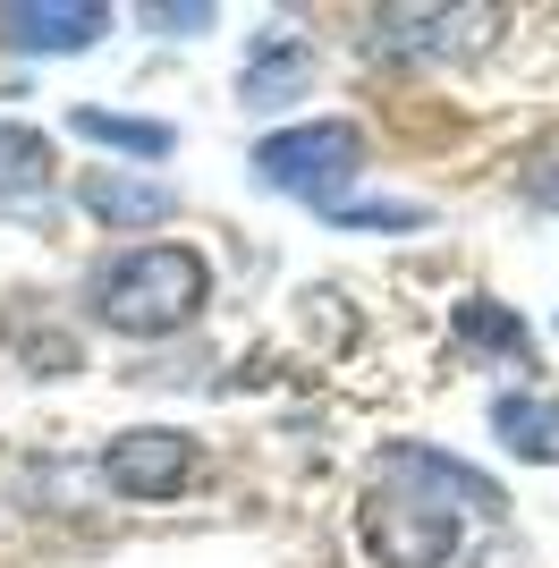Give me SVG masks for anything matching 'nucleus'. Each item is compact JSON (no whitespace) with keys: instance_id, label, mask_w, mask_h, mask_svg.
<instances>
[{"instance_id":"nucleus-7","label":"nucleus","mask_w":559,"mask_h":568,"mask_svg":"<svg viewBox=\"0 0 559 568\" xmlns=\"http://www.w3.org/2000/svg\"><path fill=\"white\" fill-rule=\"evenodd\" d=\"M305 85H314V43H305L297 26H263L255 43H246L237 94L255 102V111H280V102H305Z\"/></svg>"},{"instance_id":"nucleus-14","label":"nucleus","mask_w":559,"mask_h":568,"mask_svg":"<svg viewBox=\"0 0 559 568\" xmlns=\"http://www.w3.org/2000/svg\"><path fill=\"white\" fill-rule=\"evenodd\" d=\"M424 204H407V195H365V204H331V230H424Z\"/></svg>"},{"instance_id":"nucleus-16","label":"nucleus","mask_w":559,"mask_h":568,"mask_svg":"<svg viewBox=\"0 0 559 568\" xmlns=\"http://www.w3.org/2000/svg\"><path fill=\"white\" fill-rule=\"evenodd\" d=\"M136 26H153V34L186 43V34H204V26H212V9H204V0H195V9H162V0H144V9H136Z\"/></svg>"},{"instance_id":"nucleus-12","label":"nucleus","mask_w":559,"mask_h":568,"mask_svg":"<svg viewBox=\"0 0 559 568\" xmlns=\"http://www.w3.org/2000/svg\"><path fill=\"white\" fill-rule=\"evenodd\" d=\"M9 348H18L26 356V374H77V365H85V348H77V332H69V323H34V314H9Z\"/></svg>"},{"instance_id":"nucleus-6","label":"nucleus","mask_w":559,"mask_h":568,"mask_svg":"<svg viewBox=\"0 0 559 568\" xmlns=\"http://www.w3.org/2000/svg\"><path fill=\"white\" fill-rule=\"evenodd\" d=\"M102 34H111V9H93V0H0V43L26 60L93 51Z\"/></svg>"},{"instance_id":"nucleus-3","label":"nucleus","mask_w":559,"mask_h":568,"mask_svg":"<svg viewBox=\"0 0 559 568\" xmlns=\"http://www.w3.org/2000/svg\"><path fill=\"white\" fill-rule=\"evenodd\" d=\"M255 187L297 195V204H348V187L365 179V128L356 119H297V128H272V136L246 153Z\"/></svg>"},{"instance_id":"nucleus-13","label":"nucleus","mask_w":559,"mask_h":568,"mask_svg":"<svg viewBox=\"0 0 559 568\" xmlns=\"http://www.w3.org/2000/svg\"><path fill=\"white\" fill-rule=\"evenodd\" d=\"M458 339H466V348H484V356H535V332H526L500 297H466V306H458Z\"/></svg>"},{"instance_id":"nucleus-10","label":"nucleus","mask_w":559,"mask_h":568,"mask_svg":"<svg viewBox=\"0 0 559 568\" xmlns=\"http://www.w3.org/2000/svg\"><path fill=\"white\" fill-rule=\"evenodd\" d=\"M60 187V144L26 119H0V204H34Z\"/></svg>"},{"instance_id":"nucleus-15","label":"nucleus","mask_w":559,"mask_h":568,"mask_svg":"<svg viewBox=\"0 0 559 568\" xmlns=\"http://www.w3.org/2000/svg\"><path fill=\"white\" fill-rule=\"evenodd\" d=\"M526 204H535V213H559V128L535 136V153H526Z\"/></svg>"},{"instance_id":"nucleus-4","label":"nucleus","mask_w":559,"mask_h":568,"mask_svg":"<svg viewBox=\"0 0 559 568\" xmlns=\"http://www.w3.org/2000/svg\"><path fill=\"white\" fill-rule=\"evenodd\" d=\"M102 484L119 500H179L195 484V433L179 425H128L102 442Z\"/></svg>"},{"instance_id":"nucleus-1","label":"nucleus","mask_w":559,"mask_h":568,"mask_svg":"<svg viewBox=\"0 0 559 568\" xmlns=\"http://www.w3.org/2000/svg\"><path fill=\"white\" fill-rule=\"evenodd\" d=\"M466 518L500 526L509 493L484 467L433 450V442H398L373 458V484L356 500V544L373 568H449L466 544Z\"/></svg>"},{"instance_id":"nucleus-8","label":"nucleus","mask_w":559,"mask_h":568,"mask_svg":"<svg viewBox=\"0 0 559 568\" xmlns=\"http://www.w3.org/2000/svg\"><path fill=\"white\" fill-rule=\"evenodd\" d=\"M77 204H85L102 230H162L170 213H179V187H162V179H144V170H85L77 179Z\"/></svg>"},{"instance_id":"nucleus-11","label":"nucleus","mask_w":559,"mask_h":568,"mask_svg":"<svg viewBox=\"0 0 559 568\" xmlns=\"http://www.w3.org/2000/svg\"><path fill=\"white\" fill-rule=\"evenodd\" d=\"M69 128H77V136H93V144H111V153H128V162H170V153H179V128H170V119L102 111V102H77Z\"/></svg>"},{"instance_id":"nucleus-5","label":"nucleus","mask_w":559,"mask_h":568,"mask_svg":"<svg viewBox=\"0 0 559 568\" xmlns=\"http://www.w3.org/2000/svg\"><path fill=\"white\" fill-rule=\"evenodd\" d=\"M365 26L398 60H475L500 34V9H373Z\"/></svg>"},{"instance_id":"nucleus-2","label":"nucleus","mask_w":559,"mask_h":568,"mask_svg":"<svg viewBox=\"0 0 559 568\" xmlns=\"http://www.w3.org/2000/svg\"><path fill=\"white\" fill-rule=\"evenodd\" d=\"M85 306L102 332L119 339H170L212 306V263L179 237H144V246H111L85 281Z\"/></svg>"},{"instance_id":"nucleus-9","label":"nucleus","mask_w":559,"mask_h":568,"mask_svg":"<svg viewBox=\"0 0 559 568\" xmlns=\"http://www.w3.org/2000/svg\"><path fill=\"white\" fill-rule=\"evenodd\" d=\"M491 442L526 467H559V399L551 390H500L491 399Z\"/></svg>"}]
</instances>
